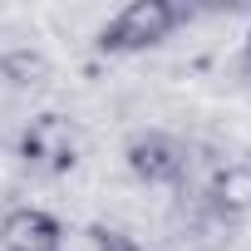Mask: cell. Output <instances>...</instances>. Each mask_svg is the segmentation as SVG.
Masks as SVG:
<instances>
[{
	"instance_id": "obj_7",
	"label": "cell",
	"mask_w": 251,
	"mask_h": 251,
	"mask_svg": "<svg viewBox=\"0 0 251 251\" xmlns=\"http://www.w3.org/2000/svg\"><path fill=\"white\" fill-rule=\"evenodd\" d=\"M89 246H94V251H143V246H138L128 231L103 226V222H99V226H89Z\"/></svg>"
},
{
	"instance_id": "obj_4",
	"label": "cell",
	"mask_w": 251,
	"mask_h": 251,
	"mask_svg": "<svg viewBox=\"0 0 251 251\" xmlns=\"http://www.w3.org/2000/svg\"><path fill=\"white\" fill-rule=\"evenodd\" d=\"M64 246V222L45 207H5L0 217V251H59Z\"/></svg>"
},
{
	"instance_id": "obj_3",
	"label": "cell",
	"mask_w": 251,
	"mask_h": 251,
	"mask_svg": "<svg viewBox=\"0 0 251 251\" xmlns=\"http://www.w3.org/2000/svg\"><path fill=\"white\" fill-rule=\"evenodd\" d=\"M123 163L143 187H182L192 168V148L168 128H143L123 143Z\"/></svg>"
},
{
	"instance_id": "obj_2",
	"label": "cell",
	"mask_w": 251,
	"mask_h": 251,
	"mask_svg": "<svg viewBox=\"0 0 251 251\" xmlns=\"http://www.w3.org/2000/svg\"><path fill=\"white\" fill-rule=\"evenodd\" d=\"M15 153H20L25 168H35L45 177H64L79 163V128H74V118L54 113V108L35 113L20 128V138H15Z\"/></svg>"
},
{
	"instance_id": "obj_8",
	"label": "cell",
	"mask_w": 251,
	"mask_h": 251,
	"mask_svg": "<svg viewBox=\"0 0 251 251\" xmlns=\"http://www.w3.org/2000/svg\"><path fill=\"white\" fill-rule=\"evenodd\" d=\"M246 54H251V25H246Z\"/></svg>"
},
{
	"instance_id": "obj_1",
	"label": "cell",
	"mask_w": 251,
	"mask_h": 251,
	"mask_svg": "<svg viewBox=\"0 0 251 251\" xmlns=\"http://www.w3.org/2000/svg\"><path fill=\"white\" fill-rule=\"evenodd\" d=\"M182 20H187V10L173 5V0H133V5H123L99 30V50L103 54H143V50H158L163 40H173V30Z\"/></svg>"
},
{
	"instance_id": "obj_6",
	"label": "cell",
	"mask_w": 251,
	"mask_h": 251,
	"mask_svg": "<svg viewBox=\"0 0 251 251\" xmlns=\"http://www.w3.org/2000/svg\"><path fill=\"white\" fill-rule=\"evenodd\" d=\"M45 74H50V64H45L40 50H5V54H0V79L15 84V89H30Z\"/></svg>"
},
{
	"instance_id": "obj_5",
	"label": "cell",
	"mask_w": 251,
	"mask_h": 251,
	"mask_svg": "<svg viewBox=\"0 0 251 251\" xmlns=\"http://www.w3.org/2000/svg\"><path fill=\"white\" fill-rule=\"evenodd\" d=\"M207 207L222 222H236V217L251 212V158H236V163L217 168V177L207 187Z\"/></svg>"
}]
</instances>
